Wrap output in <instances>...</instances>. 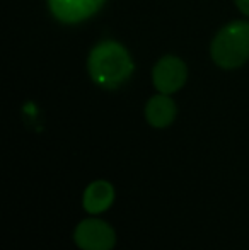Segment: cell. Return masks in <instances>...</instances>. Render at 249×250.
Returning <instances> with one entry per match:
<instances>
[{"label":"cell","instance_id":"1","mask_svg":"<svg viewBox=\"0 0 249 250\" xmlns=\"http://www.w3.org/2000/svg\"><path fill=\"white\" fill-rule=\"evenodd\" d=\"M133 60L126 48L116 41H103L92 48L87 70L94 82L104 89H116L132 77Z\"/></svg>","mask_w":249,"mask_h":250},{"label":"cell","instance_id":"2","mask_svg":"<svg viewBox=\"0 0 249 250\" xmlns=\"http://www.w3.org/2000/svg\"><path fill=\"white\" fill-rule=\"evenodd\" d=\"M210 55L220 68L232 70L249 60V22L234 21L213 38Z\"/></svg>","mask_w":249,"mask_h":250},{"label":"cell","instance_id":"3","mask_svg":"<svg viewBox=\"0 0 249 250\" xmlns=\"http://www.w3.org/2000/svg\"><path fill=\"white\" fill-rule=\"evenodd\" d=\"M188 77V70L183 60L178 56H164L156 63L152 72L154 87L160 94H174L184 85Z\"/></svg>","mask_w":249,"mask_h":250},{"label":"cell","instance_id":"4","mask_svg":"<svg viewBox=\"0 0 249 250\" xmlns=\"http://www.w3.org/2000/svg\"><path fill=\"white\" fill-rule=\"evenodd\" d=\"M75 244L82 250H111L114 245V231L108 223L89 218L75 228Z\"/></svg>","mask_w":249,"mask_h":250},{"label":"cell","instance_id":"5","mask_svg":"<svg viewBox=\"0 0 249 250\" xmlns=\"http://www.w3.org/2000/svg\"><path fill=\"white\" fill-rule=\"evenodd\" d=\"M106 0H48L50 12L63 24H79L92 17Z\"/></svg>","mask_w":249,"mask_h":250},{"label":"cell","instance_id":"6","mask_svg":"<svg viewBox=\"0 0 249 250\" xmlns=\"http://www.w3.org/2000/svg\"><path fill=\"white\" fill-rule=\"evenodd\" d=\"M176 104L167 94L150 97L145 105V118L156 128H166L176 118Z\"/></svg>","mask_w":249,"mask_h":250},{"label":"cell","instance_id":"7","mask_svg":"<svg viewBox=\"0 0 249 250\" xmlns=\"http://www.w3.org/2000/svg\"><path fill=\"white\" fill-rule=\"evenodd\" d=\"M113 186L106 181H96L84 192V208H86L87 213H103L104 209H108L113 204Z\"/></svg>","mask_w":249,"mask_h":250},{"label":"cell","instance_id":"8","mask_svg":"<svg viewBox=\"0 0 249 250\" xmlns=\"http://www.w3.org/2000/svg\"><path fill=\"white\" fill-rule=\"evenodd\" d=\"M236 5L244 16H249V0H236Z\"/></svg>","mask_w":249,"mask_h":250}]
</instances>
